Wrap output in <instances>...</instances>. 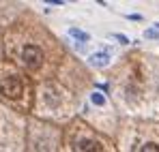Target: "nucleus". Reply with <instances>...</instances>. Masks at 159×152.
<instances>
[{"label": "nucleus", "instance_id": "obj_1", "mask_svg": "<svg viewBox=\"0 0 159 152\" xmlns=\"http://www.w3.org/2000/svg\"><path fill=\"white\" fill-rule=\"evenodd\" d=\"M22 56H24V60H26V64L30 69H37L43 62V51H41V47H37V45H26Z\"/></svg>", "mask_w": 159, "mask_h": 152}, {"label": "nucleus", "instance_id": "obj_2", "mask_svg": "<svg viewBox=\"0 0 159 152\" xmlns=\"http://www.w3.org/2000/svg\"><path fill=\"white\" fill-rule=\"evenodd\" d=\"M0 92H2L4 97H9V99L20 97V94H22V84H20V79H17V77H7V79L0 84Z\"/></svg>", "mask_w": 159, "mask_h": 152}, {"label": "nucleus", "instance_id": "obj_3", "mask_svg": "<svg viewBox=\"0 0 159 152\" xmlns=\"http://www.w3.org/2000/svg\"><path fill=\"white\" fill-rule=\"evenodd\" d=\"M75 152H103L99 141H93V139H82L75 144Z\"/></svg>", "mask_w": 159, "mask_h": 152}, {"label": "nucleus", "instance_id": "obj_4", "mask_svg": "<svg viewBox=\"0 0 159 152\" xmlns=\"http://www.w3.org/2000/svg\"><path fill=\"white\" fill-rule=\"evenodd\" d=\"M107 60H110V54H107V51H99V54H93V56H90V62L97 64V67H106Z\"/></svg>", "mask_w": 159, "mask_h": 152}, {"label": "nucleus", "instance_id": "obj_5", "mask_svg": "<svg viewBox=\"0 0 159 152\" xmlns=\"http://www.w3.org/2000/svg\"><path fill=\"white\" fill-rule=\"evenodd\" d=\"M69 34H71V37H75V39H80V41H88V34H86V32H82V30H78V28H71V30H69Z\"/></svg>", "mask_w": 159, "mask_h": 152}, {"label": "nucleus", "instance_id": "obj_6", "mask_svg": "<svg viewBox=\"0 0 159 152\" xmlns=\"http://www.w3.org/2000/svg\"><path fill=\"white\" fill-rule=\"evenodd\" d=\"M140 152H159V146L157 144H153V141H151V144H144V146H142V150Z\"/></svg>", "mask_w": 159, "mask_h": 152}, {"label": "nucleus", "instance_id": "obj_7", "mask_svg": "<svg viewBox=\"0 0 159 152\" xmlns=\"http://www.w3.org/2000/svg\"><path fill=\"white\" fill-rule=\"evenodd\" d=\"M90 101L95 103V105H103V103H106V99H103V97H101L99 92H95V94L90 97Z\"/></svg>", "mask_w": 159, "mask_h": 152}, {"label": "nucleus", "instance_id": "obj_8", "mask_svg": "<svg viewBox=\"0 0 159 152\" xmlns=\"http://www.w3.org/2000/svg\"><path fill=\"white\" fill-rule=\"evenodd\" d=\"M112 37H114L116 41H120V43H125V45L129 43V39H127V37H123V34H112Z\"/></svg>", "mask_w": 159, "mask_h": 152}, {"label": "nucleus", "instance_id": "obj_9", "mask_svg": "<svg viewBox=\"0 0 159 152\" xmlns=\"http://www.w3.org/2000/svg\"><path fill=\"white\" fill-rule=\"evenodd\" d=\"M146 37H148V39H155L157 32H155V30H146Z\"/></svg>", "mask_w": 159, "mask_h": 152}]
</instances>
